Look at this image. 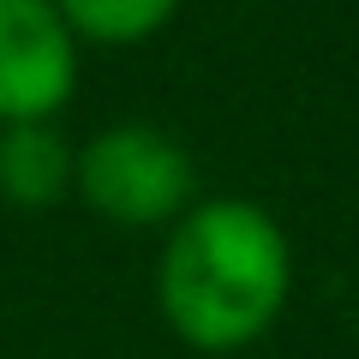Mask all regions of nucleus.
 <instances>
[{"label": "nucleus", "instance_id": "obj_1", "mask_svg": "<svg viewBox=\"0 0 359 359\" xmlns=\"http://www.w3.org/2000/svg\"><path fill=\"white\" fill-rule=\"evenodd\" d=\"M294 299V245L257 198H198L156 252V311L180 347L228 359L257 347Z\"/></svg>", "mask_w": 359, "mask_h": 359}, {"label": "nucleus", "instance_id": "obj_2", "mask_svg": "<svg viewBox=\"0 0 359 359\" xmlns=\"http://www.w3.org/2000/svg\"><path fill=\"white\" fill-rule=\"evenodd\" d=\"M72 198L108 228L168 233L198 204V162L174 132L150 126V120H114L78 144Z\"/></svg>", "mask_w": 359, "mask_h": 359}, {"label": "nucleus", "instance_id": "obj_3", "mask_svg": "<svg viewBox=\"0 0 359 359\" xmlns=\"http://www.w3.org/2000/svg\"><path fill=\"white\" fill-rule=\"evenodd\" d=\"M78 54L54 0H0V126L60 120L78 96Z\"/></svg>", "mask_w": 359, "mask_h": 359}, {"label": "nucleus", "instance_id": "obj_4", "mask_svg": "<svg viewBox=\"0 0 359 359\" xmlns=\"http://www.w3.org/2000/svg\"><path fill=\"white\" fill-rule=\"evenodd\" d=\"M72 162L78 144L60 132V120H25L0 126V198L13 210H60L72 198Z\"/></svg>", "mask_w": 359, "mask_h": 359}, {"label": "nucleus", "instance_id": "obj_5", "mask_svg": "<svg viewBox=\"0 0 359 359\" xmlns=\"http://www.w3.org/2000/svg\"><path fill=\"white\" fill-rule=\"evenodd\" d=\"M180 6L186 0H54L66 30L90 48H138L174 25Z\"/></svg>", "mask_w": 359, "mask_h": 359}]
</instances>
